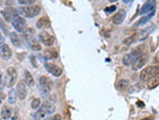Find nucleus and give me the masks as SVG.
Here are the masks:
<instances>
[{
	"label": "nucleus",
	"mask_w": 159,
	"mask_h": 120,
	"mask_svg": "<svg viewBox=\"0 0 159 120\" xmlns=\"http://www.w3.org/2000/svg\"><path fill=\"white\" fill-rule=\"evenodd\" d=\"M54 106L50 103V102H46V103H43L42 106H41V108L39 107L37 108V111L35 112V114H34V117H32V120H42L44 119V118H47L48 115H50V114H53L54 113Z\"/></svg>",
	"instance_id": "nucleus-1"
},
{
	"label": "nucleus",
	"mask_w": 159,
	"mask_h": 120,
	"mask_svg": "<svg viewBox=\"0 0 159 120\" xmlns=\"http://www.w3.org/2000/svg\"><path fill=\"white\" fill-rule=\"evenodd\" d=\"M159 73V66H148L146 69H144L140 73V80L141 82H147V80L152 79L154 77H157Z\"/></svg>",
	"instance_id": "nucleus-2"
},
{
	"label": "nucleus",
	"mask_w": 159,
	"mask_h": 120,
	"mask_svg": "<svg viewBox=\"0 0 159 120\" xmlns=\"http://www.w3.org/2000/svg\"><path fill=\"white\" fill-rule=\"evenodd\" d=\"M20 15H23L24 17L28 18H32L35 16H37L41 12V6L39 5H29V6H22L18 10Z\"/></svg>",
	"instance_id": "nucleus-3"
},
{
	"label": "nucleus",
	"mask_w": 159,
	"mask_h": 120,
	"mask_svg": "<svg viewBox=\"0 0 159 120\" xmlns=\"http://www.w3.org/2000/svg\"><path fill=\"white\" fill-rule=\"evenodd\" d=\"M40 89L43 96H47L52 90V80L46 76H42L40 78Z\"/></svg>",
	"instance_id": "nucleus-4"
},
{
	"label": "nucleus",
	"mask_w": 159,
	"mask_h": 120,
	"mask_svg": "<svg viewBox=\"0 0 159 120\" xmlns=\"http://www.w3.org/2000/svg\"><path fill=\"white\" fill-rule=\"evenodd\" d=\"M6 85L8 88H12L15 84H16V80H17V71L15 67H8L7 71H6Z\"/></svg>",
	"instance_id": "nucleus-5"
},
{
	"label": "nucleus",
	"mask_w": 159,
	"mask_h": 120,
	"mask_svg": "<svg viewBox=\"0 0 159 120\" xmlns=\"http://www.w3.org/2000/svg\"><path fill=\"white\" fill-rule=\"evenodd\" d=\"M39 39H40L41 43L44 44V46H47V47L53 46L54 42H55V39L52 35H49L47 31H41L40 35H39Z\"/></svg>",
	"instance_id": "nucleus-6"
},
{
	"label": "nucleus",
	"mask_w": 159,
	"mask_h": 120,
	"mask_svg": "<svg viewBox=\"0 0 159 120\" xmlns=\"http://www.w3.org/2000/svg\"><path fill=\"white\" fill-rule=\"evenodd\" d=\"M44 67H46V70L50 73V75H53L54 77H59L62 75V70L60 69L59 66H56L55 64H53V62H46L44 64Z\"/></svg>",
	"instance_id": "nucleus-7"
},
{
	"label": "nucleus",
	"mask_w": 159,
	"mask_h": 120,
	"mask_svg": "<svg viewBox=\"0 0 159 120\" xmlns=\"http://www.w3.org/2000/svg\"><path fill=\"white\" fill-rule=\"evenodd\" d=\"M16 91H17V97H18L19 100H25L26 94H28V89H26V84H25L23 80L18 82Z\"/></svg>",
	"instance_id": "nucleus-8"
},
{
	"label": "nucleus",
	"mask_w": 159,
	"mask_h": 120,
	"mask_svg": "<svg viewBox=\"0 0 159 120\" xmlns=\"http://www.w3.org/2000/svg\"><path fill=\"white\" fill-rule=\"evenodd\" d=\"M12 25H13V28L16 29V31L23 33V30L26 28V22H25L24 18H22V17H17V18L13 19Z\"/></svg>",
	"instance_id": "nucleus-9"
},
{
	"label": "nucleus",
	"mask_w": 159,
	"mask_h": 120,
	"mask_svg": "<svg viewBox=\"0 0 159 120\" xmlns=\"http://www.w3.org/2000/svg\"><path fill=\"white\" fill-rule=\"evenodd\" d=\"M0 55L4 60H8L12 55V51L11 48L6 44V43H2L0 44Z\"/></svg>",
	"instance_id": "nucleus-10"
},
{
	"label": "nucleus",
	"mask_w": 159,
	"mask_h": 120,
	"mask_svg": "<svg viewBox=\"0 0 159 120\" xmlns=\"http://www.w3.org/2000/svg\"><path fill=\"white\" fill-rule=\"evenodd\" d=\"M153 11H156V2L154 1H147L140 9V13L141 15H145V13H148V12H153Z\"/></svg>",
	"instance_id": "nucleus-11"
},
{
	"label": "nucleus",
	"mask_w": 159,
	"mask_h": 120,
	"mask_svg": "<svg viewBox=\"0 0 159 120\" xmlns=\"http://www.w3.org/2000/svg\"><path fill=\"white\" fill-rule=\"evenodd\" d=\"M146 61H147V57H146V55H141L139 58H137V59L134 60V62L132 64L133 70H134V71H138L139 69H141V67L146 64Z\"/></svg>",
	"instance_id": "nucleus-12"
},
{
	"label": "nucleus",
	"mask_w": 159,
	"mask_h": 120,
	"mask_svg": "<svg viewBox=\"0 0 159 120\" xmlns=\"http://www.w3.org/2000/svg\"><path fill=\"white\" fill-rule=\"evenodd\" d=\"M58 57H59V53H58V51L54 49V48H49V49H46V51L43 52V58L47 60H54L56 59Z\"/></svg>",
	"instance_id": "nucleus-13"
},
{
	"label": "nucleus",
	"mask_w": 159,
	"mask_h": 120,
	"mask_svg": "<svg viewBox=\"0 0 159 120\" xmlns=\"http://www.w3.org/2000/svg\"><path fill=\"white\" fill-rule=\"evenodd\" d=\"M126 18V11L124 10H120L119 12H116L113 16V23L114 24H121Z\"/></svg>",
	"instance_id": "nucleus-14"
},
{
	"label": "nucleus",
	"mask_w": 159,
	"mask_h": 120,
	"mask_svg": "<svg viewBox=\"0 0 159 120\" xmlns=\"http://www.w3.org/2000/svg\"><path fill=\"white\" fill-rule=\"evenodd\" d=\"M22 34H23V39L25 41H29L35 37V31H34L32 28H25Z\"/></svg>",
	"instance_id": "nucleus-15"
},
{
	"label": "nucleus",
	"mask_w": 159,
	"mask_h": 120,
	"mask_svg": "<svg viewBox=\"0 0 159 120\" xmlns=\"http://www.w3.org/2000/svg\"><path fill=\"white\" fill-rule=\"evenodd\" d=\"M26 43H28V46L32 49V51H41L42 49V47H41V43L39 41L36 40L35 37L34 39H31V40L26 41Z\"/></svg>",
	"instance_id": "nucleus-16"
},
{
	"label": "nucleus",
	"mask_w": 159,
	"mask_h": 120,
	"mask_svg": "<svg viewBox=\"0 0 159 120\" xmlns=\"http://www.w3.org/2000/svg\"><path fill=\"white\" fill-rule=\"evenodd\" d=\"M10 39H11V42H12L16 47H20V46H22V39H20V36L16 31L10 34Z\"/></svg>",
	"instance_id": "nucleus-17"
},
{
	"label": "nucleus",
	"mask_w": 159,
	"mask_h": 120,
	"mask_svg": "<svg viewBox=\"0 0 159 120\" xmlns=\"http://www.w3.org/2000/svg\"><path fill=\"white\" fill-rule=\"evenodd\" d=\"M24 83L28 85V86H32L34 85V83H35V80H34V77L31 76V73L29 72V71H24Z\"/></svg>",
	"instance_id": "nucleus-18"
},
{
	"label": "nucleus",
	"mask_w": 159,
	"mask_h": 120,
	"mask_svg": "<svg viewBox=\"0 0 159 120\" xmlns=\"http://www.w3.org/2000/svg\"><path fill=\"white\" fill-rule=\"evenodd\" d=\"M49 25H50V22L48 18H46V17H42L41 19H39V22L36 23V26L39 28V29H46V28H49Z\"/></svg>",
	"instance_id": "nucleus-19"
},
{
	"label": "nucleus",
	"mask_w": 159,
	"mask_h": 120,
	"mask_svg": "<svg viewBox=\"0 0 159 120\" xmlns=\"http://www.w3.org/2000/svg\"><path fill=\"white\" fill-rule=\"evenodd\" d=\"M154 29H156V26H154V25H151V26L146 28L145 30H142V31L139 34V40H144V39H146V37L152 33V30H154Z\"/></svg>",
	"instance_id": "nucleus-20"
},
{
	"label": "nucleus",
	"mask_w": 159,
	"mask_h": 120,
	"mask_svg": "<svg viewBox=\"0 0 159 120\" xmlns=\"http://www.w3.org/2000/svg\"><path fill=\"white\" fill-rule=\"evenodd\" d=\"M135 59H137V58L133 55V53H128V54H126V55L123 57V64H124L126 66H130V65L134 62Z\"/></svg>",
	"instance_id": "nucleus-21"
},
{
	"label": "nucleus",
	"mask_w": 159,
	"mask_h": 120,
	"mask_svg": "<svg viewBox=\"0 0 159 120\" xmlns=\"http://www.w3.org/2000/svg\"><path fill=\"white\" fill-rule=\"evenodd\" d=\"M18 97H17V91H16V89H11L10 91H8V97H7V102L10 103V104H13V103H16V100H17Z\"/></svg>",
	"instance_id": "nucleus-22"
},
{
	"label": "nucleus",
	"mask_w": 159,
	"mask_h": 120,
	"mask_svg": "<svg viewBox=\"0 0 159 120\" xmlns=\"http://www.w3.org/2000/svg\"><path fill=\"white\" fill-rule=\"evenodd\" d=\"M128 86H129V80L128 79H121V80H119L117 84H116V89L120 90V91L126 90Z\"/></svg>",
	"instance_id": "nucleus-23"
},
{
	"label": "nucleus",
	"mask_w": 159,
	"mask_h": 120,
	"mask_svg": "<svg viewBox=\"0 0 159 120\" xmlns=\"http://www.w3.org/2000/svg\"><path fill=\"white\" fill-rule=\"evenodd\" d=\"M5 11L10 15V17H11L12 19H15V18L19 17V12H18V10H17V9H15V7H7Z\"/></svg>",
	"instance_id": "nucleus-24"
},
{
	"label": "nucleus",
	"mask_w": 159,
	"mask_h": 120,
	"mask_svg": "<svg viewBox=\"0 0 159 120\" xmlns=\"http://www.w3.org/2000/svg\"><path fill=\"white\" fill-rule=\"evenodd\" d=\"M1 118L4 120H7L11 118V109L10 108H2L1 111Z\"/></svg>",
	"instance_id": "nucleus-25"
},
{
	"label": "nucleus",
	"mask_w": 159,
	"mask_h": 120,
	"mask_svg": "<svg viewBox=\"0 0 159 120\" xmlns=\"http://www.w3.org/2000/svg\"><path fill=\"white\" fill-rule=\"evenodd\" d=\"M154 12H156V11H153V12H151L150 15H147L146 17H144V18H141V19H140L139 22H138V23L135 24V25L138 26V25H140V24H144V23H146L147 20H150V19H151V18H152V17H153V16H154Z\"/></svg>",
	"instance_id": "nucleus-26"
},
{
	"label": "nucleus",
	"mask_w": 159,
	"mask_h": 120,
	"mask_svg": "<svg viewBox=\"0 0 159 120\" xmlns=\"http://www.w3.org/2000/svg\"><path fill=\"white\" fill-rule=\"evenodd\" d=\"M150 80H152V82L148 83V89H154V88L159 84V79L157 77H154V78H152V79H150Z\"/></svg>",
	"instance_id": "nucleus-27"
},
{
	"label": "nucleus",
	"mask_w": 159,
	"mask_h": 120,
	"mask_svg": "<svg viewBox=\"0 0 159 120\" xmlns=\"http://www.w3.org/2000/svg\"><path fill=\"white\" fill-rule=\"evenodd\" d=\"M35 1H36V0H18V2H19L20 5H23V6L34 5V4H35Z\"/></svg>",
	"instance_id": "nucleus-28"
},
{
	"label": "nucleus",
	"mask_w": 159,
	"mask_h": 120,
	"mask_svg": "<svg viewBox=\"0 0 159 120\" xmlns=\"http://www.w3.org/2000/svg\"><path fill=\"white\" fill-rule=\"evenodd\" d=\"M140 89H141V86H140V84H135V85H133V86H130V88L128 89V91H129V94H134V93H137V91H139Z\"/></svg>",
	"instance_id": "nucleus-29"
},
{
	"label": "nucleus",
	"mask_w": 159,
	"mask_h": 120,
	"mask_svg": "<svg viewBox=\"0 0 159 120\" xmlns=\"http://www.w3.org/2000/svg\"><path fill=\"white\" fill-rule=\"evenodd\" d=\"M115 11H116V6H115V5H111V6H108V7L104 9V12L108 13V15H110V13H113V12H115Z\"/></svg>",
	"instance_id": "nucleus-30"
},
{
	"label": "nucleus",
	"mask_w": 159,
	"mask_h": 120,
	"mask_svg": "<svg viewBox=\"0 0 159 120\" xmlns=\"http://www.w3.org/2000/svg\"><path fill=\"white\" fill-rule=\"evenodd\" d=\"M40 104H41L40 99H34V100L31 101V108H34V109H37L40 107Z\"/></svg>",
	"instance_id": "nucleus-31"
},
{
	"label": "nucleus",
	"mask_w": 159,
	"mask_h": 120,
	"mask_svg": "<svg viewBox=\"0 0 159 120\" xmlns=\"http://www.w3.org/2000/svg\"><path fill=\"white\" fill-rule=\"evenodd\" d=\"M134 41H135V36L133 35V36H130V37H127V39H124L123 43H124L126 46H129V44H132Z\"/></svg>",
	"instance_id": "nucleus-32"
},
{
	"label": "nucleus",
	"mask_w": 159,
	"mask_h": 120,
	"mask_svg": "<svg viewBox=\"0 0 159 120\" xmlns=\"http://www.w3.org/2000/svg\"><path fill=\"white\" fill-rule=\"evenodd\" d=\"M1 15H2V17H4V19L6 20V22H11V23L13 22V19H12V18L10 17V15H8V13H7V12H6L5 10H4V11H1Z\"/></svg>",
	"instance_id": "nucleus-33"
},
{
	"label": "nucleus",
	"mask_w": 159,
	"mask_h": 120,
	"mask_svg": "<svg viewBox=\"0 0 159 120\" xmlns=\"http://www.w3.org/2000/svg\"><path fill=\"white\" fill-rule=\"evenodd\" d=\"M0 28L2 29V31H4V34L5 35H8V29L6 28V25L4 24V20H2V18H0Z\"/></svg>",
	"instance_id": "nucleus-34"
},
{
	"label": "nucleus",
	"mask_w": 159,
	"mask_h": 120,
	"mask_svg": "<svg viewBox=\"0 0 159 120\" xmlns=\"http://www.w3.org/2000/svg\"><path fill=\"white\" fill-rule=\"evenodd\" d=\"M42 120H61V115L60 114H55V115H52L49 118H44Z\"/></svg>",
	"instance_id": "nucleus-35"
},
{
	"label": "nucleus",
	"mask_w": 159,
	"mask_h": 120,
	"mask_svg": "<svg viewBox=\"0 0 159 120\" xmlns=\"http://www.w3.org/2000/svg\"><path fill=\"white\" fill-rule=\"evenodd\" d=\"M30 59H31V62H32V65H34V66L36 67V66H37V62H36V58H35L34 55H31V57H30Z\"/></svg>",
	"instance_id": "nucleus-36"
},
{
	"label": "nucleus",
	"mask_w": 159,
	"mask_h": 120,
	"mask_svg": "<svg viewBox=\"0 0 159 120\" xmlns=\"http://www.w3.org/2000/svg\"><path fill=\"white\" fill-rule=\"evenodd\" d=\"M55 101H56V96H55V95L49 96V102H55Z\"/></svg>",
	"instance_id": "nucleus-37"
},
{
	"label": "nucleus",
	"mask_w": 159,
	"mask_h": 120,
	"mask_svg": "<svg viewBox=\"0 0 159 120\" xmlns=\"http://www.w3.org/2000/svg\"><path fill=\"white\" fill-rule=\"evenodd\" d=\"M2 43H5V42H4V36H2L1 33H0V44H2Z\"/></svg>",
	"instance_id": "nucleus-38"
},
{
	"label": "nucleus",
	"mask_w": 159,
	"mask_h": 120,
	"mask_svg": "<svg viewBox=\"0 0 159 120\" xmlns=\"http://www.w3.org/2000/svg\"><path fill=\"white\" fill-rule=\"evenodd\" d=\"M137 104H138V106H141V107H144V102H140V101H138V102H137Z\"/></svg>",
	"instance_id": "nucleus-39"
},
{
	"label": "nucleus",
	"mask_w": 159,
	"mask_h": 120,
	"mask_svg": "<svg viewBox=\"0 0 159 120\" xmlns=\"http://www.w3.org/2000/svg\"><path fill=\"white\" fill-rule=\"evenodd\" d=\"M1 82H2V76H1V72H0V90H1Z\"/></svg>",
	"instance_id": "nucleus-40"
},
{
	"label": "nucleus",
	"mask_w": 159,
	"mask_h": 120,
	"mask_svg": "<svg viewBox=\"0 0 159 120\" xmlns=\"http://www.w3.org/2000/svg\"><path fill=\"white\" fill-rule=\"evenodd\" d=\"M141 120H153L152 118H144V119H141Z\"/></svg>",
	"instance_id": "nucleus-41"
},
{
	"label": "nucleus",
	"mask_w": 159,
	"mask_h": 120,
	"mask_svg": "<svg viewBox=\"0 0 159 120\" xmlns=\"http://www.w3.org/2000/svg\"><path fill=\"white\" fill-rule=\"evenodd\" d=\"M123 2H126V4H128V2H129V0H123Z\"/></svg>",
	"instance_id": "nucleus-42"
},
{
	"label": "nucleus",
	"mask_w": 159,
	"mask_h": 120,
	"mask_svg": "<svg viewBox=\"0 0 159 120\" xmlns=\"http://www.w3.org/2000/svg\"><path fill=\"white\" fill-rule=\"evenodd\" d=\"M110 2H115V1H117V0H109Z\"/></svg>",
	"instance_id": "nucleus-43"
}]
</instances>
